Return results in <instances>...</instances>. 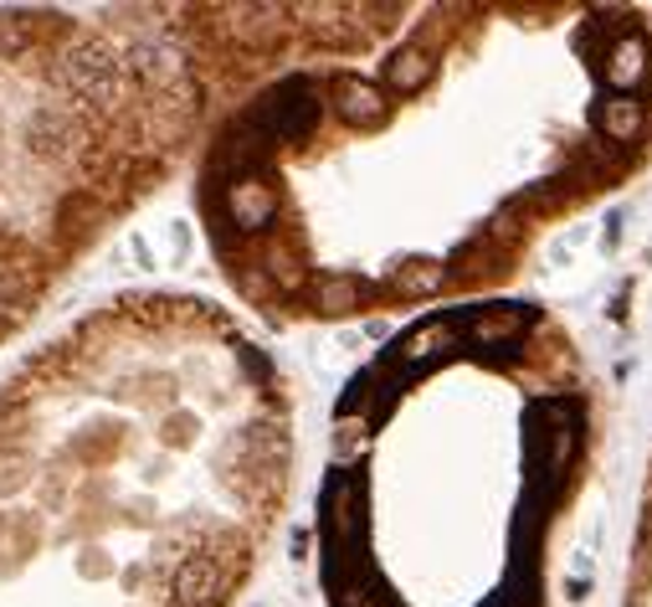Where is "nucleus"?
<instances>
[{
    "label": "nucleus",
    "mask_w": 652,
    "mask_h": 607,
    "mask_svg": "<svg viewBox=\"0 0 652 607\" xmlns=\"http://www.w3.org/2000/svg\"><path fill=\"white\" fill-rule=\"evenodd\" d=\"M283 478L262 350L190 299L98 304L0 381V607H232Z\"/></svg>",
    "instance_id": "f257e3e1"
},
{
    "label": "nucleus",
    "mask_w": 652,
    "mask_h": 607,
    "mask_svg": "<svg viewBox=\"0 0 652 607\" xmlns=\"http://www.w3.org/2000/svg\"><path fill=\"white\" fill-rule=\"evenodd\" d=\"M304 11H0V345L16 340L196 134L211 62L262 57Z\"/></svg>",
    "instance_id": "f03ea898"
},
{
    "label": "nucleus",
    "mask_w": 652,
    "mask_h": 607,
    "mask_svg": "<svg viewBox=\"0 0 652 607\" xmlns=\"http://www.w3.org/2000/svg\"><path fill=\"white\" fill-rule=\"evenodd\" d=\"M642 124H648V113H642L637 98H612V104H601V134L616 139V145H632L637 134H642Z\"/></svg>",
    "instance_id": "20e7f679"
},
{
    "label": "nucleus",
    "mask_w": 652,
    "mask_h": 607,
    "mask_svg": "<svg viewBox=\"0 0 652 607\" xmlns=\"http://www.w3.org/2000/svg\"><path fill=\"white\" fill-rule=\"evenodd\" d=\"M648 77V47L637 37H622V41H612V52H606V83L612 88H637Z\"/></svg>",
    "instance_id": "7ed1b4c3"
}]
</instances>
